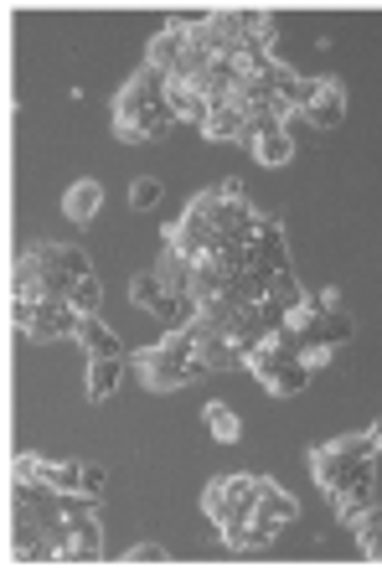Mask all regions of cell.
<instances>
[{
  "mask_svg": "<svg viewBox=\"0 0 382 568\" xmlns=\"http://www.w3.org/2000/svg\"><path fill=\"white\" fill-rule=\"evenodd\" d=\"M325 501H331V511H336L341 523L352 527L368 507H378V476H362L352 486H341V491H325Z\"/></svg>",
  "mask_w": 382,
  "mask_h": 568,
  "instance_id": "9c48e42d",
  "label": "cell"
},
{
  "mask_svg": "<svg viewBox=\"0 0 382 568\" xmlns=\"http://www.w3.org/2000/svg\"><path fill=\"white\" fill-rule=\"evenodd\" d=\"M197 331L191 326H177L165 331L155 346L134 352V367H140V383L155 393H171V388H187V383H202L207 377V362L197 357Z\"/></svg>",
  "mask_w": 382,
  "mask_h": 568,
  "instance_id": "7a4b0ae2",
  "label": "cell"
},
{
  "mask_svg": "<svg viewBox=\"0 0 382 568\" xmlns=\"http://www.w3.org/2000/svg\"><path fill=\"white\" fill-rule=\"evenodd\" d=\"M202 511H207V517H212L218 527L228 523V517H233V496H228V476L212 480V486L202 491Z\"/></svg>",
  "mask_w": 382,
  "mask_h": 568,
  "instance_id": "603a6c76",
  "label": "cell"
},
{
  "mask_svg": "<svg viewBox=\"0 0 382 568\" xmlns=\"http://www.w3.org/2000/svg\"><path fill=\"white\" fill-rule=\"evenodd\" d=\"M310 476L321 491H341V486H352L362 476H378V445H372V434H341L331 445H315L310 449Z\"/></svg>",
  "mask_w": 382,
  "mask_h": 568,
  "instance_id": "3957f363",
  "label": "cell"
},
{
  "mask_svg": "<svg viewBox=\"0 0 382 568\" xmlns=\"http://www.w3.org/2000/svg\"><path fill=\"white\" fill-rule=\"evenodd\" d=\"M119 377H124V357H93L89 362V398L99 404V398H114Z\"/></svg>",
  "mask_w": 382,
  "mask_h": 568,
  "instance_id": "2e32d148",
  "label": "cell"
},
{
  "mask_svg": "<svg viewBox=\"0 0 382 568\" xmlns=\"http://www.w3.org/2000/svg\"><path fill=\"white\" fill-rule=\"evenodd\" d=\"M93 264L78 243H31L11 270V295L21 300H73V284L89 280Z\"/></svg>",
  "mask_w": 382,
  "mask_h": 568,
  "instance_id": "6da1fadb",
  "label": "cell"
},
{
  "mask_svg": "<svg viewBox=\"0 0 382 568\" xmlns=\"http://www.w3.org/2000/svg\"><path fill=\"white\" fill-rule=\"evenodd\" d=\"M155 274H161V284L171 290V295H191V258L177 254L171 243H165V254H161V264H155Z\"/></svg>",
  "mask_w": 382,
  "mask_h": 568,
  "instance_id": "d6986e66",
  "label": "cell"
},
{
  "mask_svg": "<svg viewBox=\"0 0 382 568\" xmlns=\"http://www.w3.org/2000/svg\"><path fill=\"white\" fill-rule=\"evenodd\" d=\"M99 207H103V186L99 181H73L68 186V196H62V212H68V223H78V227H89L93 217H99Z\"/></svg>",
  "mask_w": 382,
  "mask_h": 568,
  "instance_id": "7c38bea8",
  "label": "cell"
},
{
  "mask_svg": "<svg viewBox=\"0 0 382 568\" xmlns=\"http://www.w3.org/2000/svg\"><path fill=\"white\" fill-rule=\"evenodd\" d=\"M165 104H171V120H191L197 130L207 124V114H212V104H207L202 93L181 89V83H171V93H165Z\"/></svg>",
  "mask_w": 382,
  "mask_h": 568,
  "instance_id": "ac0fdd59",
  "label": "cell"
},
{
  "mask_svg": "<svg viewBox=\"0 0 382 568\" xmlns=\"http://www.w3.org/2000/svg\"><path fill=\"white\" fill-rule=\"evenodd\" d=\"M300 120H310L315 130H336V124L346 120V93H341L336 78H321V93L310 99V109L300 114Z\"/></svg>",
  "mask_w": 382,
  "mask_h": 568,
  "instance_id": "30bf717a",
  "label": "cell"
},
{
  "mask_svg": "<svg viewBox=\"0 0 382 568\" xmlns=\"http://www.w3.org/2000/svg\"><path fill=\"white\" fill-rule=\"evenodd\" d=\"M161 202V181L155 176H140V181H130V207H140V212H150Z\"/></svg>",
  "mask_w": 382,
  "mask_h": 568,
  "instance_id": "d4e9b609",
  "label": "cell"
},
{
  "mask_svg": "<svg viewBox=\"0 0 382 568\" xmlns=\"http://www.w3.org/2000/svg\"><path fill=\"white\" fill-rule=\"evenodd\" d=\"M249 264H264V270H290V248H284V227L274 217H259L253 227V243H249Z\"/></svg>",
  "mask_w": 382,
  "mask_h": 568,
  "instance_id": "52a82bcc",
  "label": "cell"
},
{
  "mask_svg": "<svg viewBox=\"0 0 382 568\" xmlns=\"http://www.w3.org/2000/svg\"><path fill=\"white\" fill-rule=\"evenodd\" d=\"M181 58H187V16H171V21L161 27V37L150 42L145 62H150V68H161V73L171 78V73H177V62H181Z\"/></svg>",
  "mask_w": 382,
  "mask_h": 568,
  "instance_id": "ba28073f",
  "label": "cell"
},
{
  "mask_svg": "<svg viewBox=\"0 0 382 568\" xmlns=\"http://www.w3.org/2000/svg\"><path fill=\"white\" fill-rule=\"evenodd\" d=\"M336 352H341V346L315 342V346H300V362H305L310 373H321V367H331V362H336Z\"/></svg>",
  "mask_w": 382,
  "mask_h": 568,
  "instance_id": "484cf974",
  "label": "cell"
},
{
  "mask_svg": "<svg viewBox=\"0 0 382 568\" xmlns=\"http://www.w3.org/2000/svg\"><path fill=\"white\" fill-rule=\"evenodd\" d=\"M368 434H372V445H378V455H382V424H372Z\"/></svg>",
  "mask_w": 382,
  "mask_h": 568,
  "instance_id": "83f0119b",
  "label": "cell"
},
{
  "mask_svg": "<svg viewBox=\"0 0 382 568\" xmlns=\"http://www.w3.org/2000/svg\"><path fill=\"white\" fill-rule=\"evenodd\" d=\"M202 419H207V429L218 434L222 445H233L238 434H243V419H238V414H233L228 404H207V408H202Z\"/></svg>",
  "mask_w": 382,
  "mask_h": 568,
  "instance_id": "44dd1931",
  "label": "cell"
},
{
  "mask_svg": "<svg viewBox=\"0 0 382 568\" xmlns=\"http://www.w3.org/2000/svg\"><path fill=\"white\" fill-rule=\"evenodd\" d=\"M68 305H73L78 315H99V305H103V284L93 280V274H89V280H78V284H73V300H68Z\"/></svg>",
  "mask_w": 382,
  "mask_h": 568,
  "instance_id": "cb8c5ba5",
  "label": "cell"
},
{
  "mask_svg": "<svg viewBox=\"0 0 382 568\" xmlns=\"http://www.w3.org/2000/svg\"><path fill=\"white\" fill-rule=\"evenodd\" d=\"M103 558V532H99V511L83 517H62L52 532V564H99Z\"/></svg>",
  "mask_w": 382,
  "mask_h": 568,
  "instance_id": "277c9868",
  "label": "cell"
},
{
  "mask_svg": "<svg viewBox=\"0 0 382 568\" xmlns=\"http://www.w3.org/2000/svg\"><path fill=\"white\" fill-rule=\"evenodd\" d=\"M356 532V548H362V558H372V564H382V507H368L362 517L352 523Z\"/></svg>",
  "mask_w": 382,
  "mask_h": 568,
  "instance_id": "ffe728a7",
  "label": "cell"
},
{
  "mask_svg": "<svg viewBox=\"0 0 382 568\" xmlns=\"http://www.w3.org/2000/svg\"><path fill=\"white\" fill-rule=\"evenodd\" d=\"M218 538L228 554H264V542L253 532V517H228V523L218 527Z\"/></svg>",
  "mask_w": 382,
  "mask_h": 568,
  "instance_id": "e0dca14e",
  "label": "cell"
},
{
  "mask_svg": "<svg viewBox=\"0 0 382 568\" xmlns=\"http://www.w3.org/2000/svg\"><path fill=\"white\" fill-rule=\"evenodd\" d=\"M249 150H253V161H259V165H290L294 161V135L280 124V130H269V135L253 140Z\"/></svg>",
  "mask_w": 382,
  "mask_h": 568,
  "instance_id": "9a60e30c",
  "label": "cell"
},
{
  "mask_svg": "<svg viewBox=\"0 0 382 568\" xmlns=\"http://www.w3.org/2000/svg\"><path fill=\"white\" fill-rule=\"evenodd\" d=\"M73 342L89 352V362H93V357H124V342H119V331L103 326L99 315H83V321H78V336H73Z\"/></svg>",
  "mask_w": 382,
  "mask_h": 568,
  "instance_id": "8fae6325",
  "label": "cell"
},
{
  "mask_svg": "<svg viewBox=\"0 0 382 568\" xmlns=\"http://www.w3.org/2000/svg\"><path fill=\"white\" fill-rule=\"evenodd\" d=\"M11 480H37L52 491H89V460H42V455H16L11 460Z\"/></svg>",
  "mask_w": 382,
  "mask_h": 568,
  "instance_id": "5b68a950",
  "label": "cell"
},
{
  "mask_svg": "<svg viewBox=\"0 0 382 568\" xmlns=\"http://www.w3.org/2000/svg\"><path fill=\"white\" fill-rule=\"evenodd\" d=\"M165 295H171V290L161 284V274H155V270H150V274H134V280H130V300L140 305V311H155Z\"/></svg>",
  "mask_w": 382,
  "mask_h": 568,
  "instance_id": "7402d4cb",
  "label": "cell"
},
{
  "mask_svg": "<svg viewBox=\"0 0 382 568\" xmlns=\"http://www.w3.org/2000/svg\"><path fill=\"white\" fill-rule=\"evenodd\" d=\"M352 336H356L352 315H346V311L336 305V311H321V315H315V326H310L305 336H300V346H315V342H325V346H346Z\"/></svg>",
  "mask_w": 382,
  "mask_h": 568,
  "instance_id": "4fadbf2b",
  "label": "cell"
},
{
  "mask_svg": "<svg viewBox=\"0 0 382 568\" xmlns=\"http://www.w3.org/2000/svg\"><path fill=\"white\" fill-rule=\"evenodd\" d=\"M243 124H249V114H243V109L238 104H218L212 109V114H207V124H202V135L212 140V145H228V140H243Z\"/></svg>",
  "mask_w": 382,
  "mask_h": 568,
  "instance_id": "5bb4252c",
  "label": "cell"
},
{
  "mask_svg": "<svg viewBox=\"0 0 382 568\" xmlns=\"http://www.w3.org/2000/svg\"><path fill=\"white\" fill-rule=\"evenodd\" d=\"M165 558H171V554H165V548H161V542H134V548H130V554H124V564H165Z\"/></svg>",
  "mask_w": 382,
  "mask_h": 568,
  "instance_id": "4316f807",
  "label": "cell"
},
{
  "mask_svg": "<svg viewBox=\"0 0 382 568\" xmlns=\"http://www.w3.org/2000/svg\"><path fill=\"white\" fill-rule=\"evenodd\" d=\"M78 321H83V315H78L68 300H42L21 336H27V342H62V336H78Z\"/></svg>",
  "mask_w": 382,
  "mask_h": 568,
  "instance_id": "8992f818",
  "label": "cell"
}]
</instances>
